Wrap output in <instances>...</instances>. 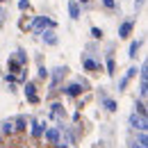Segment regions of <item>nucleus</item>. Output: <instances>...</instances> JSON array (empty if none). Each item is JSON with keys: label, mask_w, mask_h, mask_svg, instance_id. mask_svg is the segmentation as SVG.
Instances as JSON below:
<instances>
[{"label": "nucleus", "mask_w": 148, "mask_h": 148, "mask_svg": "<svg viewBox=\"0 0 148 148\" xmlns=\"http://www.w3.org/2000/svg\"><path fill=\"white\" fill-rule=\"evenodd\" d=\"M130 125L139 132H146V116H139V114H130Z\"/></svg>", "instance_id": "f257e3e1"}, {"label": "nucleus", "mask_w": 148, "mask_h": 148, "mask_svg": "<svg viewBox=\"0 0 148 148\" xmlns=\"http://www.w3.org/2000/svg\"><path fill=\"white\" fill-rule=\"evenodd\" d=\"M132 27H134V23H132V21H125V23L119 27V37H121V39H128L130 32H132Z\"/></svg>", "instance_id": "f03ea898"}, {"label": "nucleus", "mask_w": 148, "mask_h": 148, "mask_svg": "<svg viewBox=\"0 0 148 148\" xmlns=\"http://www.w3.org/2000/svg\"><path fill=\"white\" fill-rule=\"evenodd\" d=\"M64 91H66V96H80V93L84 91V89H82V84H77V82H73V84H69V87H64Z\"/></svg>", "instance_id": "7ed1b4c3"}, {"label": "nucleus", "mask_w": 148, "mask_h": 148, "mask_svg": "<svg viewBox=\"0 0 148 148\" xmlns=\"http://www.w3.org/2000/svg\"><path fill=\"white\" fill-rule=\"evenodd\" d=\"M46 141L48 144H59V132L55 128H48L46 130Z\"/></svg>", "instance_id": "20e7f679"}, {"label": "nucleus", "mask_w": 148, "mask_h": 148, "mask_svg": "<svg viewBox=\"0 0 148 148\" xmlns=\"http://www.w3.org/2000/svg\"><path fill=\"white\" fill-rule=\"evenodd\" d=\"M25 96H27V100H30V103H39L37 91H34V84H32V82H30V84H25Z\"/></svg>", "instance_id": "39448f33"}, {"label": "nucleus", "mask_w": 148, "mask_h": 148, "mask_svg": "<svg viewBox=\"0 0 148 148\" xmlns=\"http://www.w3.org/2000/svg\"><path fill=\"white\" fill-rule=\"evenodd\" d=\"M34 27H55V21L39 16V18H34Z\"/></svg>", "instance_id": "423d86ee"}, {"label": "nucleus", "mask_w": 148, "mask_h": 148, "mask_svg": "<svg viewBox=\"0 0 148 148\" xmlns=\"http://www.w3.org/2000/svg\"><path fill=\"white\" fill-rule=\"evenodd\" d=\"M69 14H71V18H73V21L80 18V5H77V2H73V0L69 2Z\"/></svg>", "instance_id": "0eeeda50"}, {"label": "nucleus", "mask_w": 148, "mask_h": 148, "mask_svg": "<svg viewBox=\"0 0 148 148\" xmlns=\"http://www.w3.org/2000/svg\"><path fill=\"white\" fill-rule=\"evenodd\" d=\"M43 41L48 43V46H57V37L53 30H48V32H43Z\"/></svg>", "instance_id": "6e6552de"}, {"label": "nucleus", "mask_w": 148, "mask_h": 148, "mask_svg": "<svg viewBox=\"0 0 148 148\" xmlns=\"http://www.w3.org/2000/svg\"><path fill=\"white\" fill-rule=\"evenodd\" d=\"M21 66H23V64H21L18 59H9V62H7V69H9L12 73H18V71H21Z\"/></svg>", "instance_id": "1a4fd4ad"}, {"label": "nucleus", "mask_w": 148, "mask_h": 148, "mask_svg": "<svg viewBox=\"0 0 148 148\" xmlns=\"http://www.w3.org/2000/svg\"><path fill=\"white\" fill-rule=\"evenodd\" d=\"M139 46H141V41H132V43H130V53H128L130 59H134V57H137V50H139Z\"/></svg>", "instance_id": "9d476101"}, {"label": "nucleus", "mask_w": 148, "mask_h": 148, "mask_svg": "<svg viewBox=\"0 0 148 148\" xmlns=\"http://www.w3.org/2000/svg\"><path fill=\"white\" fill-rule=\"evenodd\" d=\"M103 105H105L110 112H116V103H114L112 98H105V96H103Z\"/></svg>", "instance_id": "9b49d317"}, {"label": "nucleus", "mask_w": 148, "mask_h": 148, "mask_svg": "<svg viewBox=\"0 0 148 148\" xmlns=\"http://www.w3.org/2000/svg\"><path fill=\"white\" fill-rule=\"evenodd\" d=\"M134 107H137V110H134V114H139V116H146V105H144V100H139Z\"/></svg>", "instance_id": "f8f14e48"}, {"label": "nucleus", "mask_w": 148, "mask_h": 148, "mask_svg": "<svg viewBox=\"0 0 148 148\" xmlns=\"http://www.w3.org/2000/svg\"><path fill=\"white\" fill-rule=\"evenodd\" d=\"M41 132H43V128H41V123H37V121H32V134H34V137H39Z\"/></svg>", "instance_id": "ddd939ff"}, {"label": "nucleus", "mask_w": 148, "mask_h": 148, "mask_svg": "<svg viewBox=\"0 0 148 148\" xmlns=\"http://www.w3.org/2000/svg\"><path fill=\"white\" fill-rule=\"evenodd\" d=\"M2 130H5V134H14V121H7L2 125Z\"/></svg>", "instance_id": "4468645a"}, {"label": "nucleus", "mask_w": 148, "mask_h": 148, "mask_svg": "<svg viewBox=\"0 0 148 148\" xmlns=\"http://www.w3.org/2000/svg\"><path fill=\"white\" fill-rule=\"evenodd\" d=\"M14 130H25V119H23V116L14 121Z\"/></svg>", "instance_id": "2eb2a0df"}, {"label": "nucleus", "mask_w": 148, "mask_h": 148, "mask_svg": "<svg viewBox=\"0 0 148 148\" xmlns=\"http://www.w3.org/2000/svg\"><path fill=\"white\" fill-rule=\"evenodd\" d=\"M84 69H87V71H96L98 66H96V62H93V59H84Z\"/></svg>", "instance_id": "dca6fc26"}, {"label": "nucleus", "mask_w": 148, "mask_h": 148, "mask_svg": "<svg viewBox=\"0 0 148 148\" xmlns=\"http://www.w3.org/2000/svg\"><path fill=\"white\" fill-rule=\"evenodd\" d=\"M103 34H105V32H103L100 27H91V37L93 39H103Z\"/></svg>", "instance_id": "f3484780"}, {"label": "nucleus", "mask_w": 148, "mask_h": 148, "mask_svg": "<svg viewBox=\"0 0 148 148\" xmlns=\"http://www.w3.org/2000/svg\"><path fill=\"white\" fill-rule=\"evenodd\" d=\"M114 69H116L114 59H112V57H107V73H110V75H114Z\"/></svg>", "instance_id": "a211bd4d"}, {"label": "nucleus", "mask_w": 148, "mask_h": 148, "mask_svg": "<svg viewBox=\"0 0 148 148\" xmlns=\"http://www.w3.org/2000/svg\"><path fill=\"white\" fill-rule=\"evenodd\" d=\"M137 144H141V146H146V144H148V137H146V132H139V139H137Z\"/></svg>", "instance_id": "6ab92c4d"}, {"label": "nucleus", "mask_w": 148, "mask_h": 148, "mask_svg": "<svg viewBox=\"0 0 148 148\" xmlns=\"http://www.w3.org/2000/svg\"><path fill=\"white\" fill-rule=\"evenodd\" d=\"M103 5H105L107 9H114V7H116V5H114V0H103Z\"/></svg>", "instance_id": "aec40b11"}, {"label": "nucleus", "mask_w": 148, "mask_h": 148, "mask_svg": "<svg viewBox=\"0 0 148 148\" xmlns=\"http://www.w3.org/2000/svg\"><path fill=\"white\" fill-rule=\"evenodd\" d=\"M18 7H21V9H30V2H27V0H21Z\"/></svg>", "instance_id": "412c9836"}, {"label": "nucleus", "mask_w": 148, "mask_h": 148, "mask_svg": "<svg viewBox=\"0 0 148 148\" xmlns=\"http://www.w3.org/2000/svg\"><path fill=\"white\" fill-rule=\"evenodd\" d=\"M39 77H48V71H46V66H41V69H39Z\"/></svg>", "instance_id": "4be33fe9"}, {"label": "nucleus", "mask_w": 148, "mask_h": 148, "mask_svg": "<svg viewBox=\"0 0 148 148\" xmlns=\"http://www.w3.org/2000/svg\"><path fill=\"white\" fill-rule=\"evenodd\" d=\"M18 62H21V64H25V55H23V50H18Z\"/></svg>", "instance_id": "5701e85b"}, {"label": "nucleus", "mask_w": 148, "mask_h": 148, "mask_svg": "<svg viewBox=\"0 0 148 148\" xmlns=\"http://www.w3.org/2000/svg\"><path fill=\"white\" fill-rule=\"evenodd\" d=\"M130 148H146V146H141V144H137V141H134V144H132Z\"/></svg>", "instance_id": "b1692460"}, {"label": "nucleus", "mask_w": 148, "mask_h": 148, "mask_svg": "<svg viewBox=\"0 0 148 148\" xmlns=\"http://www.w3.org/2000/svg\"><path fill=\"white\" fill-rule=\"evenodd\" d=\"M80 2H82V5H87V2H89V0H80Z\"/></svg>", "instance_id": "393cba45"}, {"label": "nucleus", "mask_w": 148, "mask_h": 148, "mask_svg": "<svg viewBox=\"0 0 148 148\" xmlns=\"http://www.w3.org/2000/svg\"><path fill=\"white\" fill-rule=\"evenodd\" d=\"M141 2H144V0H137V5H141Z\"/></svg>", "instance_id": "a878e982"}, {"label": "nucleus", "mask_w": 148, "mask_h": 148, "mask_svg": "<svg viewBox=\"0 0 148 148\" xmlns=\"http://www.w3.org/2000/svg\"><path fill=\"white\" fill-rule=\"evenodd\" d=\"M0 2H5V0H0Z\"/></svg>", "instance_id": "bb28decb"}]
</instances>
